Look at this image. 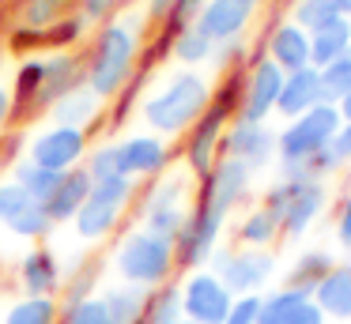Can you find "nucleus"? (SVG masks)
<instances>
[{"mask_svg":"<svg viewBox=\"0 0 351 324\" xmlns=\"http://www.w3.org/2000/svg\"><path fill=\"white\" fill-rule=\"evenodd\" d=\"M204 4H208V0H174V8H170V15H167L170 38H174L182 27H189V23L197 19L200 12H204Z\"/></svg>","mask_w":351,"mask_h":324,"instance_id":"ea45409f","label":"nucleus"},{"mask_svg":"<svg viewBox=\"0 0 351 324\" xmlns=\"http://www.w3.org/2000/svg\"><path fill=\"white\" fill-rule=\"evenodd\" d=\"M57 181H61V173H53V170H42V166H34L31 158L16 166V185L23 188V192L31 196V200H38V203H46L49 196H53Z\"/></svg>","mask_w":351,"mask_h":324,"instance_id":"2f4dec72","label":"nucleus"},{"mask_svg":"<svg viewBox=\"0 0 351 324\" xmlns=\"http://www.w3.org/2000/svg\"><path fill=\"white\" fill-rule=\"evenodd\" d=\"M283 75H287V72H280V68H276L268 57H261L257 64L250 68V75H245L242 102H238V121L265 125V117L276 110V98H280Z\"/></svg>","mask_w":351,"mask_h":324,"instance_id":"f8f14e48","label":"nucleus"},{"mask_svg":"<svg viewBox=\"0 0 351 324\" xmlns=\"http://www.w3.org/2000/svg\"><path fill=\"white\" fill-rule=\"evenodd\" d=\"M234 306V294L215 271H193L182 283V316L193 324H223Z\"/></svg>","mask_w":351,"mask_h":324,"instance_id":"9d476101","label":"nucleus"},{"mask_svg":"<svg viewBox=\"0 0 351 324\" xmlns=\"http://www.w3.org/2000/svg\"><path fill=\"white\" fill-rule=\"evenodd\" d=\"M182 286L178 283H167V286H155L147 290V306H144V316L140 324H182Z\"/></svg>","mask_w":351,"mask_h":324,"instance_id":"bb28decb","label":"nucleus"},{"mask_svg":"<svg viewBox=\"0 0 351 324\" xmlns=\"http://www.w3.org/2000/svg\"><path fill=\"white\" fill-rule=\"evenodd\" d=\"M38 95H42V60H27L19 68V83H16V95H12V113L34 110Z\"/></svg>","mask_w":351,"mask_h":324,"instance_id":"72a5a7b5","label":"nucleus"},{"mask_svg":"<svg viewBox=\"0 0 351 324\" xmlns=\"http://www.w3.org/2000/svg\"><path fill=\"white\" fill-rule=\"evenodd\" d=\"M182 324H193V321H182Z\"/></svg>","mask_w":351,"mask_h":324,"instance_id":"09e8293b","label":"nucleus"},{"mask_svg":"<svg viewBox=\"0 0 351 324\" xmlns=\"http://www.w3.org/2000/svg\"><path fill=\"white\" fill-rule=\"evenodd\" d=\"M121 151V173L125 177H155L162 173L170 151L162 136H129V140L117 143Z\"/></svg>","mask_w":351,"mask_h":324,"instance_id":"a211bd4d","label":"nucleus"},{"mask_svg":"<svg viewBox=\"0 0 351 324\" xmlns=\"http://www.w3.org/2000/svg\"><path fill=\"white\" fill-rule=\"evenodd\" d=\"M27 203H31V196H27L16 181H4V185H0V226H8Z\"/></svg>","mask_w":351,"mask_h":324,"instance_id":"58836bf2","label":"nucleus"},{"mask_svg":"<svg viewBox=\"0 0 351 324\" xmlns=\"http://www.w3.org/2000/svg\"><path fill=\"white\" fill-rule=\"evenodd\" d=\"M182 200H185V181H182V173H170V177L159 181V185L152 188V196L144 200V215H140L144 226H140V230L174 241L178 234H182L185 219H189L182 208Z\"/></svg>","mask_w":351,"mask_h":324,"instance_id":"9b49d317","label":"nucleus"},{"mask_svg":"<svg viewBox=\"0 0 351 324\" xmlns=\"http://www.w3.org/2000/svg\"><path fill=\"white\" fill-rule=\"evenodd\" d=\"M348 49H351V19H336L332 27L310 34V64L313 68L332 64V60L343 57Z\"/></svg>","mask_w":351,"mask_h":324,"instance_id":"a878e982","label":"nucleus"},{"mask_svg":"<svg viewBox=\"0 0 351 324\" xmlns=\"http://www.w3.org/2000/svg\"><path fill=\"white\" fill-rule=\"evenodd\" d=\"M12 117V90L0 83V128H4V121Z\"/></svg>","mask_w":351,"mask_h":324,"instance_id":"a18cd8bd","label":"nucleus"},{"mask_svg":"<svg viewBox=\"0 0 351 324\" xmlns=\"http://www.w3.org/2000/svg\"><path fill=\"white\" fill-rule=\"evenodd\" d=\"M268 60H272L280 72H298V68H310V34L295 23H280L268 38Z\"/></svg>","mask_w":351,"mask_h":324,"instance_id":"5701e85b","label":"nucleus"},{"mask_svg":"<svg viewBox=\"0 0 351 324\" xmlns=\"http://www.w3.org/2000/svg\"><path fill=\"white\" fill-rule=\"evenodd\" d=\"M140 57V38L136 27L125 19H110L102 23V30L91 42V60H87L84 83L95 90L99 98H114L117 90L129 83L132 68Z\"/></svg>","mask_w":351,"mask_h":324,"instance_id":"f03ea898","label":"nucleus"},{"mask_svg":"<svg viewBox=\"0 0 351 324\" xmlns=\"http://www.w3.org/2000/svg\"><path fill=\"white\" fill-rule=\"evenodd\" d=\"M242 102V75H230L227 87L212 90V102L208 110L200 113V121L193 125L189 140H185V162L197 177H208L219 158V140H223V128H227V117L238 110Z\"/></svg>","mask_w":351,"mask_h":324,"instance_id":"39448f33","label":"nucleus"},{"mask_svg":"<svg viewBox=\"0 0 351 324\" xmlns=\"http://www.w3.org/2000/svg\"><path fill=\"white\" fill-rule=\"evenodd\" d=\"M257 4L261 0H208L204 12L193 19V27H197L212 45L234 42V38L250 27L253 15H257Z\"/></svg>","mask_w":351,"mask_h":324,"instance_id":"ddd939ff","label":"nucleus"},{"mask_svg":"<svg viewBox=\"0 0 351 324\" xmlns=\"http://www.w3.org/2000/svg\"><path fill=\"white\" fill-rule=\"evenodd\" d=\"M91 173H87V166H72V170L61 173V181H57L53 196L46 200V211L53 223H69V219H76V211L84 208V200L91 196Z\"/></svg>","mask_w":351,"mask_h":324,"instance_id":"412c9836","label":"nucleus"},{"mask_svg":"<svg viewBox=\"0 0 351 324\" xmlns=\"http://www.w3.org/2000/svg\"><path fill=\"white\" fill-rule=\"evenodd\" d=\"M265 208L280 219L283 238H302L310 230V223L317 219V211L325 208V188L317 181H283V185L268 188Z\"/></svg>","mask_w":351,"mask_h":324,"instance_id":"6e6552de","label":"nucleus"},{"mask_svg":"<svg viewBox=\"0 0 351 324\" xmlns=\"http://www.w3.org/2000/svg\"><path fill=\"white\" fill-rule=\"evenodd\" d=\"M276 238H280V219H276L265 203L238 223V241H242V249H268Z\"/></svg>","mask_w":351,"mask_h":324,"instance_id":"c85d7f7f","label":"nucleus"},{"mask_svg":"<svg viewBox=\"0 0 351 324\" xmlns=\"http://www.w3.org/2000/svg\"><path fill=\"white\" fill-rule=\"evenodd\" d=\"M336 151H340V158H351V121L348 125H340V132H336Z\"/></svg>","mask_w":351,"mask_h":324,"instance_id":"c03bdc74","label":"nucleus"},{"mask_svg":"<svg viewBox=\"0 0 351 324\" xmlns=\"http://www.w3.org/2000/svg\"><path fill=\"white\" fill-rule=\"evenodd\" d=\"M136 185L132 177H110V181H95L91 185V196L84 200V208L76 211V234L84 241H102L117 223H121V211L125 203L132 200Z\"/></svg>","mask_w":351,"mask_h":324,"instance_id":"0eeeda50","label":"nucleus"},{"mask_svg":"<svg viewBox=\"0 0 351 324\" xmlns=\"http://www.w3.org/2000/svg\"><path fill=\"white\" fill-rule=\"evenodd\" d=\"M87 151V132L84 128H64V125H53L31 143V162L42 166V170H53V173H64L84 158Z\"/></svg>","mask_w":351,"mask_h":324,"instance_id":"4468645a","label":"nucleus"},{"mask_svg":"<svg viewBox=\"0 0 351 324\" xmlns=\"http://www.w3.org/2000/svg\"><path fill=\"white\" fill-rule=\"evenodd\" d=\"M212 49H215V45L208 42V38L200 34L193 23H189V27H182V30L174 34V57L182 60V64H200V60L212 57Z\"/></svg>","mask_w":351,"mask_h":324,"instance_id":"c9c22d12","label":"nucleus"},{"mask_svg":"<svg viewBox=\"0 0 351 324\" xmlns=\"http://www.w3.org/2000/svg\"><path fill=\"white\" fill-rule=\"evenodd\" d=\"M212 271L223 279L234 298L242 294H261V286L272 279L276 256L265 249H215L212 253Z\"/></svg>","mask_w":351,"mask_h":324,"instance_id":"1a4fd4ad","label":"nucleus"},{"mask_svg":"<svg viewBox=\"0 0 351 324\" xmlns=\"http://www.w3.org/2000/svg\"><path fill=\"white\" fill-rule=\"evenodd\" d=\"M336 110H340V117H348V121H351V95H343V98H340V105H336Z\"/></svg>","mask_w":351,"mask_h":324,"instance_id":"49530a36","label":"nucleus"},{"mask_svg":"<svg viewBox=\"0 0 351 324\" xmlns=\"http://www.w3.org/2000/svg\"><path fill=\"white\" fill-rule=\"evenodd\" d=\"M328 268H332V256L328 253H321V249L317 253H302L287 275V286L291 290H302V294H313V286L328 275Z\"/></svg>","mask_w":351,"mask_h":324,"instance_id":"7c9ffc66","label":"nucleus"},{"mask_svg":"<svg viewBox=\"0 0 351 324\" xmlns=\"http://www.w3.org/2000/svg\"><path fill=\"white\" fill-rule=\"evenodd\" d=\"M325 102V95H321V75L317 68H298V72H287L283 75V87H280V98H276V113H283L287 121L302 117V113H310L313 105Z\"/></svg>","mask_w":351,"mask_h":324,"instance_id":"f3484780","label":"nucleus"},{"mask_svg":"<svg viewBox=\"0 0 351 324\" xmlns=\"http://www.w3.org/2000/svg\"><path fill=\"white\" fill-rule=\"evenodd\" d=\"M99 102H102V98L84 83V87L69 90L61 102L49 105V113H53V121H57V125H64V128H84V125H91V117L99 113Z\"/></svg>","mask_w":351,"mask_h":324,"instance_id":"b1692460","label":"nucleus"},{"mask_svg":"<svg viewBox=\"0 0 351 324\" xmlns=\"http://www.w3.org/2000/svg\"><path fill=\"white\" fill-rule=\"evenodd\" d=\"M336 19H348L340 0H298L295 4V27H302L306 34H317V30L332 27Z\"/></svg>","mask_w":351,"mask_h":324,"instance_id":"c756f323","label":"nucleus"},{"mask_svg":"<svg viewBox=\"0 0 351 324\" xmlns=\"http://www.w3.org/2000/svg\"><path fill=\"white\" fill-rule=\"evenodd\" d=\"M64 306L57 298H19L8 306L4 313V324H61Z\"/></svg>","mask_w":351,"mask_h":324,"instance_id":"cd10ccee","label":"nucleus"},{"mask_svg":"<svg viewBox=\"0 0 351 324\" xmlns=\"http://www.w3.org/2000/svg\"><path fill=\"white\" fill-rule=\"evenodd\" d=\"M84 87V64L76 53H53L49 60H42V95L38 105H53L61 102L69 90Z\"/></svg>","mask_w":351,"mask_h":324,"instance_id":"aec40b11","label":"nucleus"},{"mask_svg":"<svg viewBox=\"0 0 351 324\" xmlns=\"http://www.w3.org/2000/svg\"><path fill=\"white\" fill-rule=\"evenodd\" d=\"M114 268L121 275V283L144 286V290H155V286H167L170 275L178 271L174 264V241L155 238L147 230H129L121 238L114 253Z\"/></svg>","mask_w":351,"mask_h":324,"instance_id":"20e7f679","label":"nucleus"},{"mask_svg":"<svg viewBox=\"0 0 351 324\" xmlns=\"http://www.w3.org/2000/svg\"><path fill=\"white\" fill-rule=\"evenodd\" d=\"M8 230L16 234V238H46V234L53 230V219H49L46 203L31 200V203H27V208L8 223Z\"/></svg>","mask_w":351,"mask_h":324,"instance_id":"f704fd0d","label":"nucleus"},{"mask_svg":"<svg viewBox=\"0 0 351 324\" xmlns=\"http://www.w3.org/2000/svg\"><path fill=\"white\" fill-rule=\"evenodd\" d=\"M336 238H340V245L351 249V192L348 200L340 203V219H336Z\"/></svg>","mask_w":351,"mask_h":324,"instance_id":"37998d69","label":"nucleus"},{"mask_svg":"<svg viewBox=\"0 0 351 324\" xmlns=\"http://www.w3.org/2000/svg\"><path fill=\"white\" fill-rule=\"evenodd\" d=\"M208 102H212V87H208L204 75L174 72L155 95L144 98L140 113H144V121L155 128V132L174 136V132H185V128L197 125L200 113L208 110Z\"/></svg>","mask_w":351,"mask_h":324,"instance_id":"7ed1b4c3","label":"nucleus"},{"mask_svg":"<svg viewBox=\"0 0 351 324\" xmlns=\"http://www.w3.org/2000/svg\"><path fill=\"white\" fill-rule=\"evenodd\" d=\"M257 324H325V313L317 309V301L310 294L280 286L272 294H261Z\"/></svg>","mask_w":351,"mask_h":324,"instance_id":"2eb2a0df","label":"nucleus"},{"mask_svg":"<svg viewBox=\"0 0 351 324\" xmlns=\"http://www.w3.org/2000/svg\"><path fill=\"white\" fill-rule=\"evenodd\" d=\"M340 125H343L340 110H336V105H328V102H321V105H313L310 113L295 117L280 136H276V151H280L283 166H306V162H313V158H317L325 147H332Z\"/></svg>","mask_w":351,"mask_h":324,"instance_id":"423d86ee","label":"nucleus"},{"mask_svg":"<svg viewBox=\"0 0 351 324\" xmlns=\"http://www.w3.org/2000/svg\"><path fill=\"white\" fill-rule=\"evenodd\" d=\"M340 4H343V12H348V15H351V0H340Z\"/></svg>","mask_w":351,"mask_h":324,"instance_id":"de8ad7c7","label":"nucleus"},{"mask_svg":"<svg viewBox=\"0 0 351 324\" xmlns=\"http://www.w3.org/2000/svg\"><path fill=\"white\" fill-rule=\"evenodd\" d=\"M317 301V309L325 313V321H351V260L348 264H332L328 275L313 286L310 294Z\"/></svg>","mask_w":351,"mask_h":324,"instance_id":"4be33fe9","label":"nucleus"},{"mask_svg":"<svg viewBox=\"0 0 351 324\" xmlns=\"http://www.w3.org/2000/svg\"><path fill=\"white\" fill-rule=\"evenodd\" d=\"M87 173H91V181L125 177V173H121V151H117V143H106V147L95 151L91 162H87Z\"/></svg>","mask_w":351,"mask_h":324,"instance_id":"4c0bfd02","label":"nucleus"},{"mask_svg":"<svg viewBox=\"0 0 351 324\" xmlns=\"http://www.w3.org/2000/svg\"><path fill=\"white\" fill-rule=\"evenodd\" d=\"M257 316H261V294H242V298H234L223 324H257Z\"/></svg>","mask_w":351,"mask_h":324,"instance_id":"a19ab883","label":"nucleus"},{"mask_svg":"<svg viewBox=\"0 0 351 324\" xmlns=\"http://www.w3.org/2000/svg\"><path fill=\"white\" fill-rule=\"evenodd\" d=\"M125 0H80V19L95 23V19H106L110 12H117Z\"/></svg>","mask_w":351,"mask_h":324,"instance_id":"79ce46f5","label":"nucleus"},{"mask_svg":"<svg viewBox=\"0 0 351 324\" xmlns=\"http://www.w3.org/2000/svg\"><path fill=\"white\" fill-rule=\"evenodd\" d=\"M321 75V95H325V102H340L343 95H351V49L343 53V57H336L332 64L317 68Z\"/></svg>","mask_w":351,"mask_h":324,"instance_id":"473e14b6","label":"nucleus"},{"mask_svg":"<svg viewBox=\"0 0 351 324\" xmlns=\"http://www.w3.org/2000/svg\"><path fill=\"white\" fill-rule=\"evenodd\" d=\"M19 283H23L27 298H53L64 286L57 256L49 253V249H31V253L19 260Z\"/></svg>","mask_w":351,"mask_h":324,"instance_id":"6ab92c4d","label":"nucleus"},{"mask_svg":"<svg viewBox=\"0 0 351 324\" xmlns=\"http://www.w3.org/2000/svg\"><path fill=\"white\" fill-rule=\"evenodd\" d=\"M61 324H110V313H106V306H102V298L91 294V298H84V301L64 306Z\"/></svg>","mask_w":351,"mask_h":324,"instance_id":"e433bc0d","label":"nucleus"},{"mask_svg":"<svg viewBox=\"0 0 351 324\" xmlns=\"http://www.w3.org/2000/svg\"><path fill=\"white\" fill-rule=\"evenodd\" d=\"M250 166H242L238 158H215L212 173L204 177V188H200L197 208L189 211L182 234L174 238V260L178 268L200 271V264L212 260L215 253V238H219L223 223H227L230 208L245 196L250 188Z\"/></svg>","mask_w":351,"mask_h":324,"instance_id":"f257e3e1","label":"nucleus"},{"mask_svg":"<svg viewBox=\"0 0 351 324\" xmlns=\"http://www.w3.org/2000/svg\"><path fill=\"white\" fill-rule=\"evenodd\" d=\"M102 306L110 313V324H140L144 306H147V290L132 283H117L102 294Z\"/></svg>","mask_w":351,"mask_h":324,"instance_id":"393cba45","label":"nucleus"},{"mask_svg":"<svg viewBox=\"0 0 351 324\" xmlns=\"http://www.w3.org/2000/svg\"><path fill=\"white\" fill-rule=\"evenodd\" d=\"M272 151H276V136L265 125H250V121H234V128L223 140V155L238 158L250 170H261L265 162H272Z\"/></svg>","mask_w":351,"mask_h":324,"instance_id":"dca6fc26","label":"nucleus"}]
</instances>
